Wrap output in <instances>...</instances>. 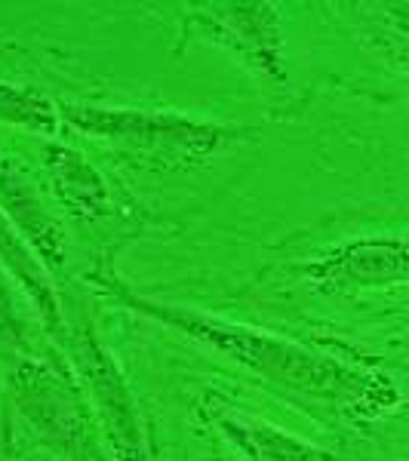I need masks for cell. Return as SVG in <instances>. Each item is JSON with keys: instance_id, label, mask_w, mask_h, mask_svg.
Here are the masks:
<instances>
[{"instance_id": "obj_1", "label": "cell", "mask_w": 409, "mask_h": 461, "mask_svg": "<svg viewBox=\"0 0 409 461\" xmlns=\"http://www.w3.org/2000/svg\"><path fill=\"white\" fill-rule=\"evenodd\" d=\"M93 280L105 289L111 299L121 302L123 308L158 320L169 330L232 357L234 363L247 366L250 373L262 375L265 382L277 384V388L304 393L311 400H323L354 425L382 419L400 403V391L391 384V378L378 373H363V369L339 363L326 354H314L308 348L295 345V341L252 330V326L200 314V311L182 308V304L145 299V295L132 293L130 286H123L111 271Z\"/></svg>"}, {"instance_id": "obj_2", "label": "cell", "mask_w": 409, "mask_h": 461, "mask_svg": "<svg viewBox=\"0 0 409 461\" xmlns=\"http://www.w3.org/2000/svg\"><path fill=\"white\" fill-rule=\"evenodd\" d=\"M62 121L77 132L102 142H114L126 151L160 160L163 167H191L210 160L215 151L241 142L252 130L169 111L105 108V105H62Z\"/></svg>"}, {"instance_id": "obj_3", "label": "cell", "mask_w": 409, "mask_h": 461, "mask_svg": "<svg viewBox=\"0 0 409 461\" xmlns=\"http://www.w3.org/2000/svg\"><path fill=\"white\" fill-rule=\"evenodd\" d=\"M65 348H68L80 382L86 384L89 397H93L102 434H105L114 458L148 461V434H145L142 412H139L136 397H132L121 366H117L111 351L93 332V326L71 330Z\"/></svg>"}, {"instance_id": "obj_4", "label": "cell", "mask_w": 409, "mask_h": 461, "mask_svg": "<svg viewBox=\"0 0 409 461\" xmlns=\"http://www.w3.org/2000/svg\"><path fill=\"white\" fill-rule=\"evenodd\" d=\"M197 25L210 41L241 56L265 84L286 86L284 25L274 4H213L197 16Z\"/></svg>"}, {"instance_id": "obj_5", "label": "cell", "mask_w": 409, "mask_h": 461, "mask_svg": "<svg viewBox=\"0 0 409 461\" xmlns=\"http://www.w3.org/2000/svg\"><path fill=\"white\" fill-rule=\"evenodd\" d=\"M16 403L32 428L50 446H59L68 456H77L86 443V415L80 393L71 378L41 360H25L10 375Z\"/></svg>"}, {"instance_id": "obj_6", "label": "cell", "mask_w": 409, "mask_h": 461, "mask_svg": "<svg viewBox=\"0 0 409 461\" xmlns=\"http://www.w3.org/2000/svg\"><path fill=\"white\" fill-rule=\"evenodd\" d=\"M317 293L336 295L348 289H382L409 284V234L360 237L323 252L304 267Z\"/></svg>"}, {"instance_id": "obj_7", "label": "cell", "mask_w": 409, "mask_h": 461, "mask_svg": "<svg viewBox=\"0 0 409 461\" xmlns=\"http://www.w3.org/2000/svg\"><path fill=\"white\" fill-rule=\"evenodd\" d=\"M0 212L10 219V225L32 243L47 271L65 267V230L56 215L47 212L41 191L32 176L19 167L6 151H0Z\"/></svg>"}, {"instance_id": "obj_8", "label": "cell", "mask_w": 409, "mask_h": 461, "mask_svg": "<svg viewBox=\"0 0 409 461\" xmlns=\"http://www.w3.org/2000/svg\"><path fill=\"white\" fill-rule=\"evenodd\" d=\"M206 415L219 428V434L241 452L243 461H341L336 452L286 434L284 428L241 412L222 400H210Z\"/></svg>"}, {"instance_id": "obj_9", "label": "cell", "mask_w": 409, "mask_h": 461, "mask_svg": "<svg viewBox=\"0 0 409 461\" xmlns=\"http://www.w3.org/2000/svg\"><path fill=\"white\" fill-rule=\"evenodd\" d=\"M43 169H47L50 188H53L56 200L74 219L95 221L114 212L111 185L77 148L47 142V148H43Z\"/></svg>"}, {"instance_id": "obj_10", "label": "cell", "mask_w": 409, "mask_h": 461, "mask_svg": "<svg viewBox=\"0 0 409 461\" xmlns=\"http://www.w3.org/2000/svg\"><path fill=\"white\" fill-rule=\"evenodd\" d=\"M0 267L13 277L22 293H25L28 304L34 308V314L41 317L43 330L50 332V339L59 345H68V320L62 314V304L56 299V289L50 284V271L47 265L37 258V252L32 249V243L10 225L4 212H0Z\"/></svg>"}, {"instance_id": "obj_11", "label": "cell", "mask_w": 409, "mask_h": 461, "mask_svg": "<svg viewBox=\"0 0 409 461\" xmlns=\"http://www.w3.org/2000/svg\"><path fill=\"white\" fill-rule=\"evenodd\" d=\"M0 121L50 139L62 126V108L43 89L0 80Z\"/></svg>"}, {"instance_id": "obj_12", "label": "cell", "mask_w": 409, "mask_h": 461, "mask_svg": "<svg viewBox=\"0 0 409 461\" xmlns=\"http://www.w3.org/2000/svg\"><path fill=\"white\" fill-rule=\"evenodd\" d=\"M10 274L0 267V345L13 348V351H22L25 357L32 354V336H28V317L19 304L16 289L10 284Z\"/></svg>"}]
</instances>
